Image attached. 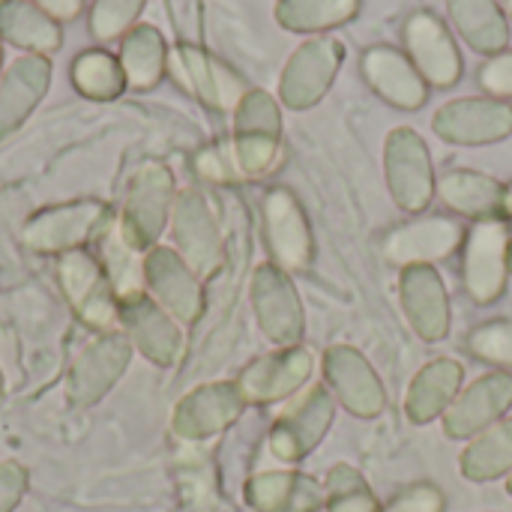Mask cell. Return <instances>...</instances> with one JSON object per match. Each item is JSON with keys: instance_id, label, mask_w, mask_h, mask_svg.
<instances>
[{"instance_id": "cell-43", "label": "cell", "mask_w": 512, "mask_h": 512, "mask_svg": "<svg viewBox=\"0 0 512 512\" xmlns=\"http://www.w3.org/2000/svg\"><path fill=\"white\" fill-rule=\"evenodd\" d=\"M30 3H36L45 15H51L57 24H63V21H75L78 15H81V9H84V0H30Z\"/></svg>"}, {"instance_id": "cell-12", "label": "cell", "mask_w": 512, "mask_h": 512, "mask_svg": "<svg viewBox=\"0 0 512 512\" xmlns=\"http://www.w3.org/2000/svg\"><path fill=\"white\" fill-rule=\"evenodd\" d=\"M402 42L408 60L417 66L429 87H456L462 78V51L444 24V18L432 9H417L402 24Z\"/></svg>"}, {"instance_id": "cell-15", "label": "cell", "mask_w": 512, "mask_h": 512, "mask_svg": "<svg viewBox=\"0 0 512 512\" xmlns=\"http://www.w3.org/2000/svg\"><path fill=\"white\" fill-rule=\"evenodd\" d=\"M441 141L456 147H486L512 135V102L492 96H465L441 105L432 117Z\"/></svg>"}, {"instance_id": "cell-24", "label": "cell", "mask_w": 512, "mask_h": 512, "mask_svg": "<svg viewBox=\"0 0 512 512\" xmlns=\"http://www.w3.org/2000/svg\"><path fill=\"white\" fill-rule=\"evenodd\" d=\"M360 72L363 81L393 108L399 111H417L429 99V84L417 72V66L408 60L405 51L393 45H372L360 54Z\"/></svg>"}, {"instance_id": "cell-26", "label": "cell", "mask_w": 512, "mask_h": 512, "mask_svg": "<svg viewBox=\"0 0 512 512\" xmlns=\"http://www.w3.org/2000/svg\"><path fill=\"white\" fill-rule=\"evenodd\" d=\"M465 381V366L453 357H435L429 360L408 384L405 390V417L414 426H429L438 417L447 414L453 399L459 396Z\"/></svg>"}, {"instance_id": "cell-9", "label": "cell", "mask_w": 512, "mask_h": 512, "mask_svg": "<svg viewBox=\"0 0 512 512\" xmlns=\"http://www.w3.org/2000/svg\"><path fill=\"white\" fill-rule=\"evenodd\" d=\"M261 222L267 252L285 273H303L315 261V234L297 195L285 186H273L261 198Z\"/></svg>"}, {"instance_id": "cell-34", "label": "cell", "mask_w": 512, "mask_h": 512, "mask_svg": "<svg viewBox=\"0 0 512 512\" xmlns=\"http://www.w3.org/2000/svg\"><path fill=\"white\" fill-rule=\"evenodd\" d=\"M72 87L93 102H111L123 96L126 90V75L120 66V57L105 51V48H87L72 60L69 69Z\"/></svg>"}, {"instance_id": "cell-49", "label": "cell", "mask_w": 512, "mask_h": 512, "mask_svg": "<svg viewBox=\"0 0 512 512\" xmlns=\"http://www.w3.org/2000/svg\"><path fill=\"white\" fill-rule=\"evenodd\" d=\"M0 393H3V375H0Z\"/></svg>"}, {"instance_id": "cell-31", "label": "cell", "mask_w": 512, "mask_h": 512, "mask_svg": "<svg viewBox=\"0 0 512 512\" xmlns=\"http://www.w3.org/2000/svg\"><path fill=\"white\" fill-rule=\"evenodd\" d=\"M0 39L27 54H54L63 45L60 24L45 15L30 0H3L0 3Z\"/></svg>"}, {"instance_id": "cell-22", "label": "cell", "mask_w": 512, "mask_h": 512, "mask_svg": "<svg viewBox=\"0 0 512 512\" xmlns=\"http://www.w3.org/2000/svg\"><path fill=\"white\" fill-rule=\"evenodd\" d=\"M246 411V399L240 396L234 381H213L189 396H183L174 408V432L186 441H204L228 426H234Z\"/></svg>"}, {"instance_id": "cell-38", "label": "cell", "mask_w": 512, "mask_h": 512, "mask_svg": "<svg viewBox=\"0 0 512 512\" xmlns=\"http://www.w3.org/2000/svg\"><path fill=\"white\" fill-rule=\"evenodd\" d=\"M195 171H198V177H204V180H210V183H219V186L243 183L228 138H225V141H216V144H210V147H204V150H198V156H195Z\"/></svg>"}, {"instance_id": "cell-8", "label": "cell", "mask_w": 512, "mask_h": 512, "mask_svg": "<svg viewBox=\"0 0 512 512\" xmlns=\"http://www.w3.org/2000/svg\"><path fill=\"white\" fill-rule=\"evenodd\" d=\"M510 225L507 219L474 222L462 243V285L477 306H492L510 282Z\"/></svg>"}, {"instance_id": "cell-3", "label": "cell", "mask_w": 512, "mask_h": 512, "mask_svg": "<svg viewBox=\"0 0 512 512\" xmlns=\"http://www.w3.org/2000/svg\"><path fill=\"white\" fill-rule=\"evenodd\" d=\"M174 174L162 162H144L126 189L123 213H120V237L135 252H150L165 231V222L174 210Z\"/></svg>"}, {"instance_id": "cell-27", "label": "cell", "mask_w": 512, "mask_h": 512, "mask_svg": "<svg viewBox=\"0 0 512 512\" xmlns=\"http://www.w3.org/2000/svg\"><path fill=\"white\" fill-rule=\"evenodd\" d=\"M435 198L441 204L465 219L486 222V219H504V183L492 174L474 171V168H450L438 177Z\"/></svg>"}, {"instance_id": "cell-7", "label": "cell", "mask_w": 512, "mask_h": 512, "mask_svg": "<svg viewBox=\"0 0 512 512\" xmlns=\"http://www.w3.org/2000/svg\"><path fill=\"white\" fill-rule=\"evenodd\" d=\"M348 48L342 39L324 33L309 36L303 45L291 51L279 75V102L291 111L315 108L333 87Z\"/></svg>"}, {"instance_id": "cell-10", "label": "cell", "mask_w": 512, "mask_h": 512, "mask_svg": "<svg viewBox=\"0 0 512 512\" xmlns=\"http://www.w3.org/2000/svg\"><path fill=\"white\" fill-rule=\"evenodd\" d=\"M171 234L177 243V255L198 273V279H210L225 261V240L219 219L201 189H183L174 198L171 210Z\"/></svg>"}, {"instance_id": "cell-45", "label": "cell", "mask_w": 512, "mask_h": 512, "mask_svg": "<svg viewBox=\"0 0 512 512\" xmlns=\"http://www.w3.org/2000/svg\"><path fill=\"white\" fill-rule=\"evenodd\" d=\"M504 12H507V18H512V0H504Z\"/></svg>"}, {"instance_id": "cell-30", "label": "cell", "mask_w": 512, "mask_h": 512, "mask_svg": "<svg viewBox=\"0 0 512 512\" xmlns=\"http://www.w3.org/2000/svg\"><path fill=\"white\" fill-rule=\"evenodd\" d=\"M168 42L159 27L153 24H135L123 39H120V66L126 75L129 90H153L165 75H168Z\"/></svg>"}, {"instance_id": "cell-16", "label": "cell", "mask_w": 512, "mask_h": 512, "mask_svg": "<svg viewBox=\"0 0 512 512\" xmlns=\"http://www.w3.org/2000/svg\"><path fill=\"white\" fill-rule=\"evenodd\" d=\"M465 225L456 216H414L384 237V258L405 270L417 264H441L465 243Z\"/></svg>"}, {"instance_id": "cell-20", "label": "cell", "mask_w": 512, "mask_h": 512, "mask_svg": "<svg viewBox=\"0 0 512 512\" xmlns=\"http://www.w3.org/2000/svg\"><path fill=\"white\" fill-rule=\"evenodd\" d=\"M120 330L156 366H174L186 351L180 321H174L147 294L120 300Z\"/></svg>"}, {"instance_id": "cell-14", "label": "cell", "mask_w": 512, "mask_h": 512, "mask_svg": "<svg viewBox=\"0 0 512 512\" xmlns=\"http://www.w3.org/2000/svg\"><path fill=\"white\" fill-rule=\"evenodd\" d=\"M324 381L330 396L360 420H375L387 411L384 381L354 345H330L324 351Z\"/></svg>"}, {"instance_id": "cell-39", "label": "cell", "mask_w": 512, "mask_h": 512, "mask_svg": "<svg viewBox=\"0 0 512 512\" xmlns=\"http://www.w3.org/2000/svg\"><path fill=\"white\" fill-rule=\"evenodd\" d=\"M477 81H480L486 96L512 102V48H504V51L486 57V63L477 72Z\"/></svg>"}, {"instance_id": "cell-6", "label": "cell", "mask_w": 512, "mask_h": 512, "mask_svg": "<svg viewBox=\"0 0 512 512\" xmlns=\"http://www.w3.org/2000/svg\"><path fill=\"white\" fill-rule=\"evenodd\" d=\"M60 288L75 312V318L96 333L120 330V297L105 273V264L87 249H75L57 258Z\"/></svg>"}, {"instance_id": "cell-46", "label": "cell", "mask_w": 512, "mask_h": 512, "mask_svg": "<svg viewBox=\"0 0 512 512\" xmlns=\"http://www.w3.org/2000/svg\"><path fill=\"white\" fill-rule=\"evenodd\" d=\"M0 75H3V39H0Z\"/></svg>"}, {"instance_id": "cell-29", "label": "cell", "mask_w": 512, "mask_h": 512, "mask_svg": "<svg viewBox=\"0 0 512 512\" xmlns=\"http://www.w3.org/2000/svg\"><path fill=\"white\" fill-rule=\"evenodd\" d=\"M447 15L477 54L492 57L510 45V18L498 0H447Z\"/></svg>"}, {"instance_id": "cell-33", "label": "cell", "mask_w": 512, "mask_h": 512, "mask_svg": "<svg viewBox=\"0 0 512 512\" xmlns=\"http://www.w3.org/2000/svg\"><path fill=\"white\" fill-rule=\"evenodd\" d=\"M363 0H276V21L291 33L324 36L357 18Z\"/></svg>"}, {"instance_id": "cell-17", "label": "cell", "mask_w": 512, "mask_h": 512, "mask_svg": "<svg viewBox=\"0 0 512 512\" xmlns=\"http://www.w3.org/2000/svg\"><path fill=\"white\" fill-rule=\"evenodd\" d=\"M315 372V357L303 345L276 348L252 360L234 381L246 405H276L297 396Z\"/></svg>"}, {"instance_id": "cell-23", "label": "cell", "mask_w": 512, "mask_h": 512, "mask_svg": "<svg viewBox=\"0 0 512 512\" xmlns=\"http://www.w3.org/2000/svg\"><path fill=\"white\" fill-rule=\"evenodd\" d=\"M132 357V342L123 330L99 333L69 366V399L78 405L99 402L114 381L126 372Z\"/></svg>"}, {"instance_id": "cell-35", "label": "cell", "mask_w": 512, "mask_h": 512, "mask_svg": "<svg viewBox=\"0 0 512 512\" xmlns=\"http://www.w3.org/2000/svg\"><path fill=\"white\" fill-rule=\"evenodd\" d=\"M324 512H381V504L354 465H333L324 480Z\"/></svg>"}, {"instance_id": "cell-28", "label": "cell", "mask_w": 512, "mask_h": 512, "mask_svg": "<svg viewBox=\"0 0 512 512\" xmlns=\"http://www.w3.org/2000/svg\"><path fill=\"white\" fill-rule=\"evenodd\" d=\"M246 504L258 512H321L324 486L300 471H264L246 483Z\"/></svg>"}, {"instance_id": "cell-25", "label": "cell", "mask_w": 512, "mask_h": 512, "mask_svg": "<svg viewBox=\"0 0 512 512\" xmlns=\"http://www.w3.org/2000/svg\"><path fill=\"white\" fill-rule=\"evenodd\" d=\"M51 60L42 54L15 57L0 75V141H6L36 111L51 87Z\"/></svg>"}, {"instance_id": "cell-4", "label": "cell", "mask_w": 512, "mask_h": 512, "mask_svg": "<svg viewBox=\"0 0 512 512\" xmlns=\"http://www.w3.org/2000/svg\"><path fill=\"white\" fill-rule=\"evenodd\" d=\"M384 180L402 213L420 216L435 201L438 174L429 144L411 126H396L384 138Z\"/></svg>"}, {"instance_id": "cell-40", "label": "cell", "mask_w": 512, "mask_h": 512, "mask_svg": "<svg viewBox=\"0 0 512 512\" xmlns=\"http://www.w3.org/2000/svg\"><path fill=\"white\" fill-rule=\"evenodd\" d=\"M447 498L435 483H414L402 489L381 512H444Z\"/></svg>"}, {"instance_id": "cell-36", "label": "cell", "mask_w": 512, "mask_h": 512, "mask_svg": "<svg viewBox=\"0 0 512 512\" xmlns=\"http://www.w3.org/2000/svg\"><path fill=\"white\" fill-rule=\"evenodd\" d=\"M465 348L474 360L512 372V318H495L474 327L465 336Z\"/></svg>"}, {"instance_id": "cell-48", "label": "cell", "mask_w": 512, "mask_h": 512, "mask_svg": "<svg viewBox=\"0 0 512 512\" xmlns=\"http://www.w3.org/2000/svg\"><path fill=\"white\" fill-rule=\"evenodd\" d=\"M510 276H512V240H510Z\"/></svg>"}, {"instance_id": "cell-37", "label": "cell", "mask_w": 512, "mask_h": 512, "mask_svg": "<svg viewBox=\"0 0 512 512\" xmlns=\"http://www.w3.org/2000/svg\"><path fill=\"white\" fill-rule=\"evenodd\" d=\"M147 0H93L87 27L96 42L123 39L141 18Z\"/></svg>"}, {"instance_id": "cell-19", "label": "cell", "mask_w": 512, "mask_h": 512, "mask_svg": "<svg viewBox=\"0 0 512 512\" xmlns=\"http://www.w3.org/2000/svg\"><path fill=\"white\" fill-rule=\"evenodd\" d=\"M512 408V372H489L459 390L447 414L441 417L444 435L453 441H471L492 423L504 420Z\"/></svg>"}, {"instance_id": "cell-47", "label": "cell", "mask_w": 512, "mask_h": 512, "mask_svg": "<svg viewBox=\"0 0 512 512\" xmlns=\"http://www.w3.org/2000/svg\"><path fill=\"white\" fill-rule=\"evenodd\" d=\"M507 492H510V498H512V471L507 474Z\"/></svg>"}, {"instance_id": "cell-41", "label": "cell", "mask_w": 512, "mask_h": 512, "mask_svg": "<svg viewBox=\"0 0 512 512\" xmlns=\"http://www.w3.org/2000/svg\"><path fill=\"white\" fill-rule=\"evenodd\" d=\"M171 27L180 42H198L201 45V27H204V12L201 0H165Z\"/></svg>"}, {"instance_id": "cell-44", "label": "cell", "mask_w": 512, "mask_h": 512, "mask_svg": "<svg viewBox=\"0 0 512 512\" xmlns=\"http://www.w3.org/2000/svg\"><path fill=\"white\" fill-rule=\"evenodd\" d=\"M504 219H512V183H504Z\"/></svg>"}, {"instance_id": "cell-18", "label": "cell", "mask_w": 512, "mask_h": 512, "mask_svg": "<svg viewBox=\"0 0 512 512\" xmlns=\"http://www.w3.org/2000/svg\"><path fill=\"white\" fill-rule=\"evenodd\" d=\"M144 285L150 297L180 324H195L204 312V288L198 273L177 249L153 246L144 258Z\"/></svg>"}, {"instance_id": "cell-50", "label": "cell", "mask_w": 512, "mask_h": 512, "mask_svg": "<svg viewBox=\"0 0 512 512\" xmlns=\"http://www.w3.org/2000/svg\"><path fill=\"white\" fill-rule=\"evenodd\" d=\"M0 3H3V0H0Z\"/></svg>"}, {"instance_id": "cell-13", "label": "cell", "mask_w": 512, "mask_h": 512, "mask_svg": "<svg viewBox=\"0 0 512 512\" xmlns=\"http://www.w3.org/2000/svg\"><path fill=\"white\" fill-rule=\"evenodd\" d=\"M336 420V399L327 387H309L294 405H288L270 429V453L279 462L297 465L315 453Z\"/></svg>"}, {"instance_id": "cell-5", "label": "cell", "mask_w": 512, "mask_h": 512, "mask_svg": "<svg viewBox=\"0 0 512 512\" xmlns=\"http://www.w3.org/2000/svg\"><path fill=\"white\" fill-rule=\"evenodd\" d=\"M168 75L216 114H234L249 93L246 78L198 42H177L168 54Z\"/></svg>"}, {"instance_id": "cell-11", "label": "cell", "mask_w": 512, "mask_h": 512, "mask_svg": "<svg viewBox=\"0 0 512 512\" xmlns=\"http://www.w3.org/2000/svg\"><path fill=\"white\" fill-rule=\"evenodd\" d=\"M252 309L261 333L276 345V348H291L303 342L306 333V312L303 300L294 288L291 273L282 267L258 264L252 273Z\"/></svg>"}, {"instance_id": "cell-42", "label": "cell", "mask_w": 512, "mask_h": 512, "mask_svg": "<svg viewBox=\"0 0 512 512\" xmlns=\"http://www.w3.org/2000/svg\"><path fill=\"white\" fill-rule=\"evenodd\" d=\"M24 492V471L18 465L0 468V512H9Z\"/></svg>"}, {"instance_id": "cell-32", "label": "cell", "mask_w": 512, "mask_h": 512, "mask_svg": "<svg viewBox=\"0 0 512 512\" xmlns=\"http://www.w3.org/2000/svg\"><path fill=\"white\" fill-rule=\"evenodd\" d=\"M459 471L471 483H492L512 471V417L474 435L459 456Z\"/></svg>"}, {"instance_id": "cell-1", "label": "cell", "mask_w": 512, "mask_h": 512, "mask_svg": "<svg viewBox=\"0 0 512 512\" xmlns=\"http://www.w3.org/2000/svg\"><path fill=\"white\" fill-rule=\"evenodd\" d=\"M234 162L243 180H261L282 159V105L273 93L249 87L234 108Z\"/></svg>"}, {"instance_id": "cell-2", "label": "cell", "mask_w": 512, "mask_h": 512, "mask_svg": "<svg viewBox=\"0 0 512 512\" xmlns=\"http://www.w3.org/2000/svg\"><path fill=\"white\" fill-rule=\"evenodd\" d=\"M111 228V207L96 198L66 201L36 210L21 228L24 246L42 255H66L84 249Z\"/></svg>"}, {"instance_id": "cell-21", "label": "cell", "mask_w": 512, "mask_h": 512, "mask_svg": "<svg viewBox=\"0 0 512 512\" xmlns=\"http://www.w3.org/2000/svg\"><path fill=\"white\" fill-rule=\"evenodd\" d=\"M399 303L411 330L423 342H441L450 336V294L441 273L432 264L405 267L399 273Z\"/></svg>"}]
</instances>
